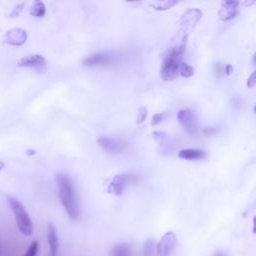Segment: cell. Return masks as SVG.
Segmentation results:
<instances>
[{"label":"cell","mask_w":256,"mask_h":256,"mask_svg":"<svg viewBox=\"0 0 256 256\" xmlns=\"http://www.w3.org/2000/svg\"><path fill=\"white\" fill-rule=\"evenodd\" d=\"M98 144L106 151L110 153H122L126 148V143L122 140L108 137V136H101L97 139Z\"/></svg>","instance_id":"9c48e42d"},{"label":"cell","mask_w":256,"mask_h":256,"mask_svg":"<svg viewBox=\"0 0 256 256\" xmlns=\"http://www.w3.org/2000/svg\"><path fill=\"white\" fill-rule=\"evenodd\" d=\"M177 4V1H171V0H167V1H155L151 2L150 5L155 9V10H167Z\"/></svg>","instance_id":"e0dca14e"},{"label":"cell","mask_w":256,"mask_h":256,"mask_svg":"<svg viewBox=\"0 0 256 256\" xmlns=\"http://www.w3.org/2000/svg\"><path fill=\"white\" fill-rule=\"evenodd\" d=\"M46 13L45 4L42 1H35L30 7V14L36 18H42Z\"/></svg>","instance_id":"2e32d148"},{"label":"cell","mask_w":256,"mask_h":256,"mask_svg":"<svg viewBox=\"0 0 256 256\" xmlns=\"http://www.w3.org/2000/svg\"><path fill=\"white\" fill-rule=\"evenodd\" d=\"M7 200L11 210L15 215L16 224L19 231L25 236H30L33 233V223H32V220L25 207L14 197H8Z\"/></svg>","instance_id":"3957f363"},{"label":"cell","mask_w":256,"mask_h":256,"mask_svg":"<svg viewBox=\"0 0 256 256\" xmlns=\"http://www.w3.org/2000/svg\"><path fill=\"white\" fill-rule=\"evenodd\" d=\"M165 116V113L164 112H161V113H156L152 116V121H151V125H157L159 124L160 122H161L163 120Z\"/></svg>","instance_id":"603a6c76"},{"label":"cell","mask_w":256,"mask_h":256,"mask_svg":"<svg viewBox=\"0 0 256 256\" xmlns=\"http://www.w3.org/2000/svg\"><path fill=\"white\" fill-rule=\"evenodd\" d=\"M55 180L59 190V199L68 216L76 220L80 216V205L73 182L65 173H57Z\"/></svg>","instance_id":"6da1fadb"},{"label":"cell","mask_w":256,"mask_h":256,"mask_svg":"<svg viewBox=\"0 0 256 256\" xmlns=\"http://www.w3.org/2000/svg\"><path fill=\"white\" fill-rule=\"evenodd\" d=\"M27 40V32L22 28L9 29L4 35V42L12 46H21Z\"/></svg>","instance_id":"30bf717a"},{"label":"cell","mask_w":256,"mask_h":256,"mask_svg":"<svg viewBox=\"0 0 256 256\" xmlns=\"http://www.w3.org/2000/svg\"><path fill=\"white\" fill-rule=\"evenodd\" d=\"M116 61V56L108 52H98L85 57L82 60L84 66L94 67V66H106Z\"/></svg>","instance_id":"52a82bcc"},{"label":"cell","mask_w":256,"mask_h":256,"mask_svg":"<svg viewBox=\"0 0 256 256\" xmlns=\"http://www.w3.org/2000/svg\"><path fill=\"white\" fill-rule=\"evenodd\" d=\"M177 119L188 134L193 135L197 132V118L193 111L189 109H181L177 113Z\"/></svg>","instance_id":"8992f818"},{"label":"cell","mask_w":256,"mask_h":256,"mask_svg":"<svg viewBox=\"0 0 256 256\" xmlns=\"http://www.w3.org/2000/svg\"><path fill=\"white\" fill-rule=\"evenodd\" d=\"M212 256H227L226 253H224L223 251H216Z\"/></svg>","instance_id":"4316f807"},{"label":"cell","mask_w":256,"mask_h":256,"mask_svg":"<svg viewBox=\"0 0 256 256\" xmlns=\"http://www.w3.org/2000/svg\"><path fill=\"white\" fill-rule=\"evenodd\" d=\"M155 254V246L152 239H148L143 248V256H154Z\"/></svg>","instance_id":"d6986e66"},{"label":"cell","mask_w":256,"mask_h":256,"mask_svg":"<svg viewBox=\"0 0 256 256\" xmlns=\"http://www.w3.org/2000/svg\"><path fill=\"white\" fill-rule=\"evenodd\" d=\"M185 49V42H181L170 47L163 54L161 70H160V74H161L163 80L172 81L177 77L180 65L183 62L182 57Z\"/></svg>","instance_id":"7a4b0ae2"},{"label":"cell","mask_w":256,"mask_h":256,"mask_svg":"<svg viewBox=\"0 0 256 256\" xmlns=\"http://www.w3.org/2000/svg\"><path fill=\"white\" fill-rule=\"evenodd\" d=\"M38 250H39L38 241H33L30 244V246L28 247V249H27L26 253L24 254V256H37Z\"/></svg>","instance_id":"ffe728a7"},{"label":"cell","mask_w":256,"mask_h":256,"mask_svg":"<svg viewBox=\"0 0 256 256\" xmlns=\"http://www.w3.org/2000/svg\"><path fill=\"white\" fill-rule=\"evenodd\" d=\"M108 256H133V248L128 243L116 244L109 250Z\"/></svg>","instance_id":"5bb4252c"},{"label":"cell","mask_w":256,"mask_h":256,"mask_svg":"<svg viewBox=\"0 0 256 256\" xmlns=\"http://www.w3.org/2000/svg\"><path fill=\"white\" fill-rule=\"evenodd\" d=\"M147 114H148L147 108H146V107H144V106L140 107V108L138 109V114H137V120H136V122H137L138 124L142 123V122H143V121L146 119V117H147Z\"/></svg>","instance_id":"44dd1931"},{"label":"cell","mask_w":256,"mask_h":256,"mask_svg":"<svg viewBox=\"0 0 256 256\" xmlns=\"http://www.w3.org/2000/svg\"><path fill=\"white\" fill-rule=\"evenodd\" d=\"M177 238L175 233L169 231L166 232L161 240H160L155 248V255L156 256H171L175 247H176Z\"/></svg>","instance_id":"ba28073f"},{"label":"cell","mask_w":256,"mask_h":256,"mask_svg":"<svg viewBox=\"0 0 256 256\" xmlns=\"http://www.w3.org/2000/svg\"><path fill=\"white\" fill-rule=\"evenodd\" d=\"M49 256H56V255H52V254H49Z\"/></svg>","instance_id":"f546056e"},{"label":"cell","mask_w":256,"mask_h":256,"mask_svg":"<svg viewBox=\"0 0 256 256\" xmlns=\"http://www.w3.org/2000/svg\"><path fill=\"white\" fill-rule=\"evenodd\" d=\"M254 85H255V71L252 72V74L249 76V78L247 80L248 88H252V87H254Z\"/></svg>","instance_id":"cb8c5ba5"},{"label":"cell","mask_w":256,"mask_h":256,"mask_svg":"<svg viewBox=\"0 0 256 256\" xmlns=\"http://www.w3.org/2000/svg\"><path fill=\"white\" fill-rule=\"evenodd\" d=\"M215 68H216V73H217V75L219 76V73H221V74H223L224 73V66L222 65L221 63H216L215 64ZM220 74V75H221Z\"/></svg>","instance_id":"d4e9b609"},{"label":"cell","mask_w":256,"mask_h":256,"mask_svg":"<svg viewBox=\"0 0 256 256\" xmlns=\"http://www.w3.org/2000/svg\"><path fill=\"white\" fill-rule=\"evenodd\" d=\"M24 6H25V3H19V4H17L16 6H15V8H13V10L11 11V13H10V17H12V18H14V17H17L21 12H22V10L24 9Z\"/></svg>","instance_id":"7402d4cb"},{"label":"cell","mask_w":256,"mask_h":256,"mask_svg":"<svg viewBox=\"0 0 256 256\" xmlns=\"http://www.w3.org/2000/svg\"><path fill=\"white\" fill-rule=\"evenodd\" d=\"M238 1H224L218 12L219 18L222 21H229L233 19L238 11Z\"/></svg>","instance_id":"7c38bea8"},{"label":"cell","mask_w":256,"mask_h":256,"mask_svg":"<svg viewBox=\"0 0 256 256\" xmlns=\"http://www.w3.org/2000/svg\"><path fill=\"white\" fill-rule=\"evenodd\" d=\"M47 241L49 245V252L52 255H56L59 248V240L57 230L53 224H49L47 228Z\"/></svg>","instance_id":"4fadbf2b"},{"label":"cell","mask_w":256,"mask_h":256,"mask_svg":"<svg viewBox=\"0 0 256 256\" xmlns=\"http://www.w3.org/2000/svg\"><path fill=\"white\" fill-rule=\"evenodd\" d=\"M179 72L183 77H191L194 74V68L190 66L186 62H182L179 68Z\"/></svg>","instance_id":"ac0fdd59"},{"label":"cell","mask_w":256,"mask_h":256,"mask_svg":"<svg viewBox=\"0 0 256 256\" xmlns=\"http://www.w3.org/2000/svg\"><path fill=\"white\" fill-rule=\"evenodd\" d=\"M224 72H225L226 75H230L233 72V67L230 64H227V65L224 67Z\"/></svg>","instance_id":"484cf974"},{"label":"cell","mask_w":256,"mask_h":256,"mask_svg":"<svg viewBox=\"0 0 256 256\" xmlns=\"http://www.w3.org/2000/svg\"><path fill=\"white\" fill-rule=\"evenodd\" d=\"M137 181V176L131 173H121L114 176V178L111 180V182L108 184L107 190L109 193L120 196L123 194L125 188Z\"/></svg>","instance_id":"5b68a950"},{"label":"cell","mask_w":256,"mask_h":256,"mask_svg":"<svg viewBox=\"0 0 256 256\" xmlns=\"http://www.w3.org/2000/svg\"><path fill=\"white\" fill-rule=\"evenodd\" d=\"M18 67H29L37 70H42L46 67V60L40 54H34L21 58L18 61Z\"/></svg>","instance_id":"8fae6325"},{"label":"cell","mask_w":256,"mask_h":256,"mask_svg":"<svg viewBox=\"0 0 256 256\" xmlns=\"http://www.w3.org/2000/svg\"><path fill=\"white\" fill-rule=\"evenodd\" d=\"M201 17H202V12L197 8L188 9L182 14L180 19L179 33L181 35V40L183 42L186 41L188 35L194 30L197 23L200 21Z\"/></svg>","instance_id":"277c9868"},{"label":"cell","mask_w":256,"mask_h":256,"mask_svg":"<svg viewBox=\"0 0 256 256\" xmlns=\"http://www.w3.org/2000/svg\"><path fill=\"white\" fill-rule=\"evenodd\" d=\"M4 167H5V164L2 161H0V171H1Z\"/></svg>","instance_id":"f1b7e54d"},{"label":"cell","mask_w":256,"mask_h":256,"mask_svg":"<svg viewBox=\"0 0 256 256\" xmlns=\"http://www.w3.org/2000/svg\"><path fill=\"white\" fill-rule=\"evenodd\" d=\"M205 151L200 149H182L178 152V157L185 160H197L205 157Z\"/></svg>","instance_id":"9a60e30c"},{"label":"cell","mask_w":256,"mask_h":256,"mask_svg":"<svg viewBox=\"0 0 256 256\" xmlns=\"http://www.w3.org/2000/svg\"><path fill=\"white\" fill-rule=\"evenodd\" d=\"M35 153H36V151L33 150V149H29V150H27V155H29V156L34 155Z\"/></svg>","instance_id":"83f0119b"}]
</instances>
